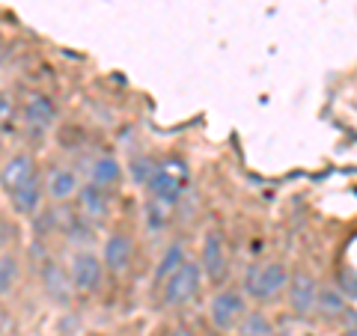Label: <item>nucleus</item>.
Segmentation results:
<instances>
[{
  "label": "nucleus",
  "instance_id": "obj_1",
  "mask_svg": "<svg viewBox=\"0 0 357 336\" xmlns=\"http://www.w3.org/2000/svg\"><path fill=\"white\" fill-rule=\"evenodd\" d=\"M289 268L280 259H268V262H256L244 271V283L241 292L248 295V300H256V304H274L286 295L289 286Z\"/></svg>",
  "mask_w": 357,
  "mask_h": 336
},
{
  "label": "nucleus",
  "instance_id": "obj_2",
  "mask_svg": "<svg viewBox=\"0 0 357 336\" xmlns=\"http://www.w3.org/2000/svg\"><path fill=\"white\" fill-rule=\"evenodd\" d=\"M158 292H161V304L167 310H185L188 304H194L199 292H203V268H199V262L188 256L158 286Z\"/></svg>",
  "mask_w": 357,
  "mask_h": 336
},
{
  "label": "nucleus",
  "instance_id": "obj_3",
  "mask_svg": "<svg viewBox=\"0 0 357 336\" xmlns=\"http://www.w3.org/2000/svg\"><path fill=\"white\" fill-rule=\"evenodd\" d=\"M143 188H146L149 199H155V203H161L167 208L178 206L182 197H185V188H188L185 161H164V164L155 161L152 173H149L146 182H143Z\"/></svg>",
  "mask_w": 357,
  "mask_h": 336
},
{
  "label": "nucleus",
  "instance_id": "obj_4",
  "mask_svg": "<svg viewBox=\"0 0 357 336\" xmlns=\"http://www.w3.org/2000/svg\"><path fill=\"white\" fill-rule=\"evenodd\" d=\"M66 271H69V283L75 298H96L105 289V262L96 250H75L66 262Z\"/></svg>",
  "mask_w": 357,
  "mask_h": 336
},
{
  "label": "nucleus",
  "instance_id": "obj_5",
  "mask_svg": "<svg viewBox=\"0 0 357 336\" xmlns=\"http://www.w3.org/2000/svg\"><path fill=\"white\" fill-rule=\"evenodd\" d=\"M36 182H42V164L30 149H15L0 161V194L3 197Z\"/></svg>",
  "mask_w": 357,
  "mask_h": 336
},
{
  "label": "nucleus",
  "instance_id": "obj_6",
  "mask_svg": "<svg viewBox=\"0 0 357 336\" xmlns=\"http://www.w3.org/2000/svg\"><path fill=\"white\" fill-rule=\"evenodd\" d=\"M18 122L33 134H48L57 128L60 107L48 93H42V89H27V93L18 98Z\"/></svg>",
  "mask_w": 357,
  "mask_h": 336
},
{
  "label": "nucleus",
  "instance_id": "obj_7",
  "mask_svg": "<svg viewBox=\"0 0 357 336\" xmlns=\"http://www.w3.org/2000/svg\"><path fill=\"white\" fill-rule=\"evenodd\" d=\"M248 310H250V304H248V295H244L241 289L223 286L208 300V321L218 333H232Z\"/></svg>",
  "mask_w": 357,
  "mask_h": 336
},
{
  "label": "nucleus",
  "instance_id": "obj_8",
  "mask_svg": "<svg viewBox=\"0 0 357 336\" xmlns=\"http://www.w3.org/2000/svg\"><path fill=\"white\" fill-rule=\"evenodd\" d=\"M42 188L48 206H69L75 203L77 188H81V173L69 164H51L42 170Z\"/></svg>",
  "mask_w": 357,
  "mask_h": 336
},
{
  "label": "nucleus",
  "instance_id": "obj_9",
  "mask_svg": "<svg viewBox=\"0 0 357 336\" xmlns=\"http://www.w3.org/2000/svg\"><path fill=\"white\" fill-rule=\"evenodd\" d=\"M102 262L105 271L114 277H126L134 265V256H137V244H134V235L128 229H114L107 232V238L102 244Z\"/></svg>",
  "mask_w": 357,
  "mask_h": 336
},
{
  "label": "nucleus",
  "instance_id": "obj_10",
  "mask_svg": "<svg viewBox=\"0 0 357 336\" xmlns=\"http://www.w3.org/2000/svg\"><path fill=\"white\" fill-rule=\"evenodd\" d=\"M199 268L208 283H223V277L229 274V250L227 238L220 229H208L203 235V250H199Z\"/></svg>",
  "mask_w": 357,
  "mask_h": 336
},
{
  "label": "nucleus",
  "instance_id": "obj_11",
  "mask_svg": "<svg viewBox=\"0 0 357 336\" xmlns=\"http://www.w3.org/2000/svg\"><path fill=\"white\" fill-rule=\"evenodd\" d=\"M319 280L312 277L307 268L289 274V286H286V300H289V312L295 319H310L312 307H316V295H319Z\"/></svg>",
  "mask_w": 357,
  "mask_h": 336
},
{
  "label": "nucleus",
  "instance_id": "obj_12",
  "mask_svg": "<svg viewBox=\"0 0 357 336\" xmlns=\"http://www.w3.org/2000/svg\"><path fill=\"white\" fill-rule=\"evenodd\" d=\"M39 280H42V292L48 295V300H54L57 307H69L75 300L72 292V283H69V271L60 259L48 256L42 265H39Z\"/></svg>",
  "mask_w": 357,
  "mask_h": 336
},
{
  "label": "nucleus",
  "instance_id": "obj_13",
  "mask_svg": "<svg viewBox=\"0 0 357 336\" xmlns=\"http://www.w3.org/2000/svg\"><path fill=\"white\" fill-rule=\"evenodd\" d=\"M110 194L114 190H105L93 182H81L77 188V197H75V206H77V215L84 220H89L96 227V223H105L110 217V211H114V203H110Z\"/></svg>",
  "mask_w": 357,
  "mask_h": 336
},
{
  "label": "nucleus",
  "instance_id": "obj_14",
  "mask_svg": "<svg viewBox=\"0 0 357 336\" xmlns=\"http://www.w3.org/2000/svg\"><path fill=\"white\" fill-rule=\"evenodd\" d=\"M122 176H126V167H122V161L116 158V155H107V152L96 155L86 167V182H93V185L105 188V190H116Z\"/></svg>",
  "mask_w": 357,
  "mask_h": 336
},
{
  "label": "nucleus",
  "instance_id": "obj_15",
  "mask_svg": "<svg viewBox=\"0 0 357 336\" xmlns=\"http://www.w3.org/2000/svg\"><path fill=\"white\" fill-rule=\"evenodd\" d=\"M349 298H345L337 286H319L316 295V307H312V316H319L321 321H345L349 319Z\"/></svg>",
  "mask_w": 357,
  "mask_h": 336
},
{
  "label": "nucleus",
  "instance_id": "obj_16",
  "mask_svg": "<svg viewBox=\"0 0 357 336\" xmlns=\"http://www.w3.org/2000/svg\"><path fill=\"white\" fill-rule=\"evenodd\" d=\"M21 277H24V265H21V256L15 250L9 253H0V304L9 300L18 286H21Z\"/></svg>",
  "mask_w": 357,
  "mask_h": 336
},
{
  "label": "nucleus",
  "instance_id": "obj_17",
  "mask_svg": "<svg viewBox=\"0 0 357 336\" xmlns=\"http://www.w3.org/2000/svg\"><path fill=\"white\" fill-rule=\"evenodd\" d=\"M188 259V250H185V241H173V244H167L164 253H161V259L158 265H155V274H152V289H158L167 277H170L178 265H182Z\"/></svg>",
  "mask_w": 357,
  "mask_h": 336
},
{
  "label": "nucleus",
  "instance_id": "obj_18",
  "mask_svg": "<svg viewBox=\"0 0 357 336\" xmlns=\"http://www.w3.org/2000/svg\"><path fill=\"white\" fill-rule=\"evenodd\" d=\"M232 333L236 336H277V328L262 310H248Z\"/></svg>",
  "mask_w": 357,
  "mask_h": 336
},
{
  "label": "nucleus",
  "instance_id": "obj_19",
  "mask_svg": "<svg viewBox=\"0 0 357 336\" xmlns=\"http://www.w3.org/2000/svg\"><path fill=\"white\" fill-rule=\"evenodd\" d=\"M18 125V96L0 89V134H9Z\"/></svg>",
  "mask_w": 357,
  "mask_h": 336
},
{
  "label": "nucleus",
  "instance_id": "obj_20",
  "mask_svg": "<svg viewBox=\"0 0 357 336\" xmlns=\"http://www.w3.org/2000/svg\"><path fill=\"white\" fill-rule=\"evenodd\" d=\"M15 244H18V227H15V220L0 217V253L15 250Z\"/></svg>",
  "mask_w": 357,
  "mask_h": 336
},
{
  "label": "nucleus",
  "instance_id": "obj_21",
  "mask_svg": "<svg viewBox=\"0 0 357 336\" xmlns=\"http://www.w3.org/2000/svg\"><path fill=\"white\" fill-rule=\"evenodd\" d=\"M146 223H149V232H161L167 227V206L149 199L146 203Z\"/></svg>",
  "mask_w": 357,
  "mask_h": 336
},
{
  "label": "nucleus",
  "instance_id": "obj_22",
  "mask_svg": "<svg viewBox=\"0 0 357 336\" xmlns=\"http://www.w3.org/2000/svg\"><path fill=\"white\" fill-rule=\"evenodd\" d=\"M152 167H155V161L149 158V155H137V158H131V176H134V182H137V185L146 182L149 173H152Z\"/></svg>",
  "mask_w": 357,
  "mask_h": 336
},
{
  "label": "nucleus",
  "instance_id": "obj_23",
  "mask_svg": "<svg viewBox=\"0 0 357 336\" xmlns=\"http://www.w3.org/2000/svg\"><path fill=\"white\" fill-rule=\"evenodd\" d=\"M337 289H340L345 298L357 300V274L349 271V268H345V271H340V286H337Z\"/></svg>",
  "mask_w": 357,
  "mask_h": 336
},
{
  "label": "nucleus",
  "instance_id": "obj_24",
  "mask_svg": "<svg viewBox=\"0 0 357 336\" xmlns=\"http://www.w3.org/2000/svg\"><path fill=\"white\" fill-rule=\"evenodd\" d=\"M164 336H197L191 328H185V324H173V328L170 330H167Z\"/></svg>",
  "mask_w": 357,
  "mask_h": 336
},
{
  "label": "nucleus",
  "instance_id": "obj_25",
  "mask_svg": "<svg viewBox=\"0 0 357 336\" xmlns=\"http://www.w3.org/2000/svg\"><path fill=\"white\" fill-rule=\"evenodd\" d=\"M86 336H107V333H98V330H93V333H86Z\"/></svg>",
  "mask_w": 357,
  "mask_h": 336
},
{
  "label": "nucleus",
  "instance_id": "obj_26",
  "mask_svg": "<svg viewBox=\"0 0 357 336\" xmlns=\"http://www.w3.org/2000/svg\"><path fill=\"white\" fill-rule=\"evenodd\" d=\"M6 158V152H3V146H0V161H3Z\"/></svg>",
  "mask_w": 357,
  "mask_h": 336
}]
</instances>
